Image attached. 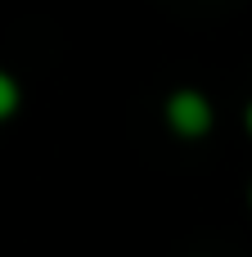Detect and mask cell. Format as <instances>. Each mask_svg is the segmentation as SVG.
<instances>
[{"label": "cell", "instance_id": "6da1fadb", "mask_svg": "<svg viewBox=\"0 0 252 257\" xmlns=\"http://www.w3.org/2000/svg\"><path fill=\"white\" fill-rule=\"evenodd\" d=\"M167 126L176 136H185V140H203L212 131V104H207V95L189 90V86L171 90V99H167Z\"/></svg>", "mask_w": 252, "mask_h": 257}, {"label": "cell", "instance_id": "3957f363", "mask_svg": "<svg viewBox=\"0 0 252 257\" xmlns=\"http://www.w3.org/2000/svg\"><path fill=\"white\" fill-rule=\"evenodd\" d=\"M248 131H252V104H248Z\"/></svg>", "mask_w": 252, "mask_h": 257}, {"label": "cell", "instance_id": "7a4b0ae2", "mask_svg": "<svg viewBox=\"0 0 252 257\" xmlns=\"http://www.w3.org/2000/svg\"><path fill=\"white\" fill-rule=\"evenodd\" d=\"M14 108H18V81H14L9 72H0V122H5Z\"/></svg>", "mask_w": 252, "mask_h": 257}]
</instances>
